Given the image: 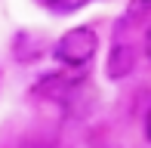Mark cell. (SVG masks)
<instances>
[{"label":"cell","instance_id":"ba28073f","mask_svg":"<svg viewBox=\"0 0 151 148\" xmlns=\"http://www.w3.org/2000/svg\"><path fill=\"white\" fill-rule=\"evenodd\" d=\"M145 52H148V59H151V31H148V37H145Z\"/></svg>","mask_w":151,"mask_h":148},{"label":"cell","instance_id":"6da1fadb","mask_svg":"<svg viewBox=\"0 0 151 148\" xmlns=\"http://www.w3.org/2000/svg\"><path fill=\"white\" fill-rule=\"evenodd\" d=\"M96 50H99V37H96V31L90 28V25H80V28L65 31V34L56 40L52 56H56L62 65L80 68V65H86L96 56Z\"/></svg>","mask_w":151,"mask_h":148},{"label":"cell","instance_id":"8992f818","mask_svg":"<svg viewBox=\"0 0 151 148\" xmlns=\"http://www.w3.org/2000/svg\"><path fill=\"white\" fill-rule=\"evenodd\" d=\"M43 3H50V6H59V9H77V6H83L86 0H43Z\"/></svg>","mask_w":151,"mask_h":148},{"label":"cell","instance_id":"7a4b0ae2","mask_svg":"<svg viewBox=\"0 0 151 148\" xmlns=\"http://www.w3.org/2000/svg\"><path fill=\"white\" fill-rule=\"evenodd\" d=\"M133 68H136V50L123 40H114V46L108 50V65H105L108 80H123Z\"/></svg>","mask_w":151,"mask_h":148},{"label":"cell","instance_id":"3957f363","mask_svg":"<svg viewBox=\"0 0 151 148\" xmlns=\"http://www.w3.org/2000/svg\"><path fill=\"white\" fill-rule=\"evenodd\" d=\"M12 50H16L19 62H34V59L46 50V37L37 34V31H34V34L31 31H22V34L16 37V43H12Z\"/></svg>","mask_w":151,"mask_h":148},{"label":"cell","instance_id":"52a82bcc","mask_svg":"<svg viewBox=\"0 0 151 148\" xmlns=\"http://www.w3.org/2000/svg\"><path fill=\"white\" fill-rule=\"evenodd\" d=\"M145 136L151 139V108H148V117H145Z\"/></svg>","mask_w":151,"mask_h":148},{"label":"cell","instance_id":"5b68a950","mask_svg":"<svg viewBox=\"0 0 151 148\" xmlns=\"http://www.w3.org/2000/svg\"><path fill=\"white\" fill-rule=\"evenodd\" d=\"M65 90H68V80L62 77V74H46L31 93H34V96H46V99H62Z\"/></svg>","mask_w":151,"mask_h":148},{"label":"cell","instance_id":"277c9868","mask_svg":"<svg viewBox=\"0 0 151 148\" xmlns=\"http://www.w3.org/2000/svg\"><path fill=\"white\" fill-rule=\"evenodd\" d=\"M151 19V0H129L123 9V25L127 28H139Z\"/></svg>","mask_w":151,"mask_h":148}]
</instances>
